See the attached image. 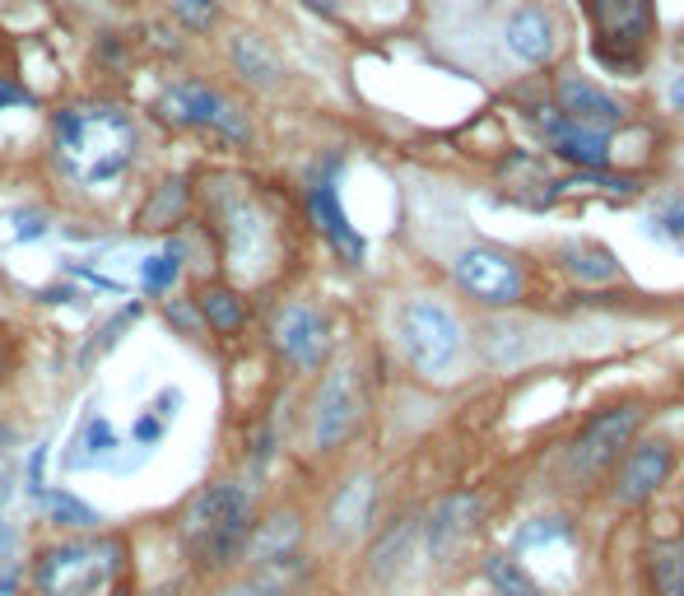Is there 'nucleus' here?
<instances>
[{
    "label": "nucleus",
    "instance_id": "nucleus-1",
    "mask_svg": "<svg viewBox=\"0 0 684 596\" xmlns=\"http://www.w3.org/2000/svg\"><path fill=\"white\" fill-rule=\"evenodd\" d=\"M140 154V127L117 103H75L51 121V159L80 191H103L131 172Z\"/></svg>",
    "mask_w": 684,
    "mask_h": 596
},
{
    "label": "nucleus",
    "instance_id": "nucleus-2",
    "mask_svg": "<svg viewBox=\"0 0 684 596\" xmlns=\"http://www.w3.org/2000/svg\"><path fill=\"white\" fill-rule=\"evenodd\" d=\"M178 532H182L187 559L201 573L228 569L242 550H248V536H252V494H248V485H238V480L205 485L201 494L182 508Z\"/></svg>",
    "mask_w": 684,
    "mask_h": 596
},
{
    "label": "nucleus",
    "instance_id": "nucleus-3",
    "mask_svg": "<svg viewBox=\"0 0 684 596\" xmlns=\"http://www.w3.org/2000/svg\"><path fill=\"white\" fill-rule=\"evenodd\" d=\"M117 573H121V540L75 536L38 555L33 587H38V596H108Z\"/></svg>",
    "mask_w": 684,
    "mask_h": 596
},
{
    "label": "nucleus",
    "instance_id": "nucleus-4",
    "mask_svg": "<svg viewBox=\"0 0 684 596\" xmlns=\"http://www.w3.org/2000/svg\"><path fill=\"white\" fill-rule=\"evenodd\" d=\"M396 336H400L406 359L415 363V373H424V378H443L466 349L461 322H456L437 298H410L396 318Z\"/></svg>",
    "mask_w": 684,
    "mask_h": 596
},
{
    "label": "nucleus",
    "instance_id": "nucleus-5",
    "mask_svg": "<svg viewBox=\"0 0 684 596\" xmlns=\"http://www.w3.org/2000/svg\"><path fill=\"white\" fill-rule=\"evenodd\" d=\"M159 117L172 121V127H187V131H209L219 140H233V145H248L252 127L242 108L233 98H224L219 90H209L201 80H178L159 94Z\"/></svg>",
    "mask_w": 684,
    "mask_h": 596
},
{
    "label": "nucleus",
    "instance_id": "nucleus-6",
    "mask_svg": "<svg viewBox=\"0 0 684 596\" xmlns=\"http://www.w3.org/2000/svg\"><path fill=\"white\" fill-rule=\"evenodd\" d=\"M452 275L470 298H480L489 308H513L526 289L521 261L503 248H466L452 261Z\"/></svg>",
    "mask_w": 684,
    "mask_h": 596
},
{
    "label": "nucleus",
    "instance_id": "nucleus-7",
    "mask_svg": "<svg viewBox=\"0 0 684 596\" xmlns=\"http://www.w3.org/2000/svg\"><path fill=\"white\" fill-rule=\"evenodd\" d=\"M643 425V410L638 406H615L605 415H596L591 425L573 438L568 448V476L573 480H591L601 476L610 462H620V448H628V438Z\"/></svg>",
    "mask_w": 684,
    "mask_h": 596
},
{
    "label": "nucleus",
    "instance_id": "nucleus-8",
    "mask_svg": "<svg viewBox=\"0 0 684 596\" xmlns=\"http://www.w3.org/2000/svg\"><path fill=\"white\" fill-rule=\"evenodd\" d=\"M271 341H275L279 355H285V363L298 368V373L322 368L326 355H331V326L312 303H285L279 308L275 326H271Z\"/></svg>",
    "mask_w": 684,
    "mask_h": 596
},
{
    "label": "nucleus",
    "instance_id": "nucleus-9",
    "mask_svg": "<svg viewBox=\"0 0 684 596\" xmlns=\"http://www.w3.org/2000/svg\"><path fill=\"white\" fill-rule=\"evenodd\" d=\"M359 425V392H355V373L349 368H336L322 392H317V406H312V443L322 452L340 448L349 433Z\"/></svg>",
    "mask_w": 684,
    "mask_h": 596
},
{
    "label": "nucleus",
    "instance_id": "nucleus-10",
    "mask_svg": "<svg viewBox=\"0 0 684 596\" xmlns=\"http://www.w3.org/2000/svg\"><path fill=\"white\" fill-rule=\"evenodd\" d=\"M671 466H675V452L665 438H647V443H634L620 462V480H615V499L620 503H643L652 499L657 489L671 480Z\"/></svg>",
    "mask_w": 684,
    "mask_h": 596
},
{
    "label": "nucleus",
    "instance_id": "nucleus-11",
    "mask_svg": "<svg viewBox=\"0 0 684 596\" xmlns=\"http://www.w3.org/2000/svg\"><path fill=\"white\" fill-rule=\"evenodd\" d=\"M559 112H564L573 127H583V131H615L620 121H624V112H620V103L610 98V94H601L591 80H583V75H564L559 80Z\"/></svg>",
    "mask_w": 684,
    "mask_h": 596
},
{
    "label": "nucleus",
    "instance_id": "nucleus-12",
    "mask_svg": "<svg viewBox=\"0 0 684 596\" xmlns=\"http://www.w3.org/2000/svg\"><path fill=\"white\" fill-rule=\"evenodd\" d=\"M308 210H312V219H317V229L331 238V248H336L345 261H363V238L359 229L349 224V215L340 210V196H336V182L322 178V182H312L308 187Z\"/></svg>",
    "mask_w": 684,
    "mask_h": 596
},
{
    "label": "nucleus",
    "instance_id": "nucleus-13",
    "mask_svg": "<svg viewBox=\"0 0 684 596\" xmlns=\"http://www.w3.org/2000/svg\"><path fill=\"white\" fill-rule=\"evenodd\" d=\"M503 43L526 65L550 61L554 57V24H550V14L536 10V5L513 10V14H507V24H503Z\"/></svg>",
    "mask_w": 684,
    "mask_h": 596
},
{
    "label": "nucleus",
    "instance_id": "nucleus-14",
    "mask_svg": "<svg viewBox=\"0 0 684 596\" xmlns=\"http://www.w3.org/2000/svg\"><path fill=\"white\" fill-rule=\"evenodd\" d=\"M480 513H484V503L476 494H452V499L437 503V513L429 522V550H433V559H447L456 546H461V540L476 532Z\"/></svg>",
    "mask_w": 684,
    "mask_h": 596
},
{
    "label": "nucleus",
    "instance_id": "nucleus-15",
    "mask_svg": "<svg viewBox=\"0 0 684 596\" xmlns=\"http://www.w3.org/2000/svg\"><path fill=\"white\" fill-rule=\"evenodd\" d=\"M121 448V433L112 429L108 415L89 410L70 433V448H65V470H89V466H108L112 452Z\"/></svg>",
    "mask_w": 684,
    "mask_h": 596
},
{
    "label": "nucleus",
    "instance_id": "nucleus-16",
    "mask_svg": "<svg viewBox=\"0 0 684 596\" xmlns=\"http://www.w3.org/2000/svg\"><path fill=\"white\" fill-rule=\"evenodd\" d=\"M540 127H545L554 154H564L568 164H583V168L610 164V140L601 131H583V127H573L568 117H540Z\"/></svg>",
    "mask_w": 684,
    "mask_h": 596
},
{
    "label": "nucleus",
    "instance_id": "nucleus-17",
    "mask_svg": "<svg viewBox=\"0 0 684 596\" xmlns=\"http://www.w3.org/2000/svg\"><path fill=\"white\" fill-rule=\"evenodd\" d=\"M228 57H233V70L256 90H275L279 84V57L266 47V38H256V33H238L233 47H228Z\"/></svg>",
    "mask_w": 684,
    "mask_h": 596
},
{
    "label": "nucleus",
    "instance_id": "nucleus-18",
    "mask_svg": "<svg viewBox=\"0 0 684 596\" xmlns=\"http://www.w3.org/2000/svg\"><path fill=\"white\" fill-rule=\"evenodd\" d=\"M298 517L293 513H279L271 517L261 532L248 536V559H256V564H285V559H293L298 550Z\"/></svg>",
    "mask_w": 684,
    "mask_h": 596
},
{
    "label": "nucleus",
    "instance_id": "nucleus-19",
    "mask_svg": "<svg viewBox=\"0 0 684 596\" xmlns=\"http://www.w3.org/2000/svg\"><path fill=\"white\" fill-rule=\"evenodd\" d=\"M201 318H205V326L215 331V336H238L242 322H248V308H242V298L233 289L209 285L201 294Z\"/></svg>",
    "mask_w": 684,
    "mask_h": 596
},
{
    "label": "nucleus",
    "instance_id": "nucleus-20",
    "mask_svg": "<svg viewBox=\"0 0 684 596\" xmlns=\"http://www.w3.org/2000/svg\"><path fill=\"white\" fill-rule=\"evenodd\" d=\"M38 503L47 508V517L57 522V527H65V532H94L98 522H103L98 508H89V503L75 499V494H65V489H43Z\"/></svg>",
    "mask_w": 684,
    "mask_h": 596
},
{
    "label": "nucleus",
    "instance_id": "nucleus-21",
    "mask_svg": "<svg viewBox=\"0 0 684 596\" xmlns=\"http://www.w3.org/2000/svg\"><path fill=\"white\" fill-rule=\"evenodd\" d=\"M266 242V224L252 205H238L228 210V252L238 257V266H252V252Z\"/></svg>",
    "mask_w": 684,
    "mask_h": 596
},
{
    "label": "nucleus",
    "instance_id": "nucleus-22",
    "mask_svg": "<svg viewBox=\"0 0 684 596\" xmlns=\"http://www.w3.org/2000/svg\"><path fill=\"white\" fill-rule=\"evenodd\" d=\"M564 266L577 275V279H591V285H605V279L620 275V261L610 257L605 248H591V242H583V248H564Z\"/></svg>",
    "mask_w": 684,
    "mask_h": 596
},
{
    "label": "nucleus",
    "instance_id": "nucleus-23",
    "mask_svg": "<svg viewBox=\"0 0 684 596\" xmlns=\"http://www.w3.org/2000/svg\"><path fill=\"white\" fill-rule=\"evenodd\" d=\"M596 20L620 38H634L647 28V0H596Z\"/></svg>",
    "mask_w": 684,
    "mask_h": 596
},
{
    "label": "nucleus",
    "instance_id": "nucleus-24",
    "mask_svg": "<svg viewBox=\"0 0 684 596\" xmlns=\"http://www.w3.org/2000/svg\"><path fill=\"white\" fill-rule=\"evenodd\" d=\"M182 257H187V248L182 242H168L164 252H154V257H145V266H140V279H145V289L159 298V294H168L172 289V279L182 275Z\"/></svg>",
    "mask_w": 684,
    "mask_h": 596
},
{
    "label": "nucleus",
    "instance_id": "nucleus-25",
    "mask_svg": "<svg viewBox=\"0 0 684 596\" xmlns=\"http://www.w3.org/2000/svg\"><path fill=\"white\" fill-rule=\"evenodd\" d=\"M652 587L657 596H684V550L675 546L652 550Z\"/></svg>",
    "mask_w": 684,
    "mask_h": 596
},
{
    "label": "nucleus",
    "instance_id": "nucleus-26",
    "mask_svg": "<svg viewBox=\"0 0 684 596\" xmlns=\"http://www.w3.org/2000/svg\"><path fill=\"white\" fill-rule=\"evenodd\" d=\"M484 573H489V583H494L503 596H540V587L521 573L517 559H507V555H494V559H489Z\"/></svg>",
    "mask_w": 684,
    "mask_h": 596
},
{
    "label": "nucleus",
    "instance_id": "nucleus-27",
    "mask_svg": "<svg viewBox=\"0 0 684 596\" xmlns=\"http://www.w3.org/2000/svg\"><path fill=\"white\" fill-rule=\"evenodd\" d=\"M368 503H373V485L368 480H355L345 489V499L336 503V532H355V527H363V517H368Z\"/></svg>",
    "mask_w": 684,
    "mask_h": 596
},
{
    "label": "nucleus",
    "instance_id": "nucleus-28",
    "mask_svg": "<svg viewBox=\"0 0 684 596\" xmlns=\"http://www.w3.org/2000/svg\"><path fill=\"white\" fill-rule=\"evenodd\" d=\"M168 10L187 33H209L219 24V0H168Z\"/></svg>",
    "mask_w": 684,
    "mask_h": 596
},
{
    "label": "nucleus",
    "instance_id": "nucleus-29",
    "mask_svg": "<svg viewBox=\"0 0 684 596\" xmlns=\"http://www.w3.org/2000/svg\"><path fill=\"white\" fill-rule=\"evenodd\" d=\"M652 229H657L661 238H671V242H680V248H684V205H661L657 215H652Z\"/></svg>",
    "mask_w": 684,
    "mask_h": 596
},
{
    "label": "nucleus",
    "instance_id": "nucleus-30",
    "mask_svg": "<svg viewBox=\"0 0 684 596\" xmlns=\"http://www.w3.org/2000/svg\"><path fill=\"white\" fill-rule=\"evenodd\" d=\"M164 425H168L164 415L145 410V415L135 419V429H131V433H135V443H140V448H154V443H159V438H164Z\"/></svg>",
    "mask_w": 684,
    "mask_h": 596
},
{
    "label": "nucleus",
    "instance_id": "nucleus-31",
    "mask_svg": "<svg viewBox=\"0 0 684 596\" xmlns=\"http://www.w3.org/2000/svg\"><path fill=\"white\" fill-rule=\"evenodd\" d=\"M28 103H33V98L20 90V84L0 75V112H10V108H28Z\"/></svg>",
    "mask_w": 684,
    "mask_h": 596
},
{
    "label": "nucleus",
    "instance_id": "nucleus-32",
    "mask_svg": "<svg viewBox=\"0 0 684 596\" xmlns=\"http://www.w3.org/2000/svg\"><path fill=\"white\" fill-rule=\"evenodd\" d=\"M43 470H47V443L33 452V462H28V489H33V499L43 494Z\"/></svg>",
    "mask_w": 684,
    "mask_h": 596
},
{
    "label": "nucleus",
    "instance_id": "nucleus-33",
    "mask_svg": "<svg viewBox=\"0 0 684 596\" xmlns=\"http://www.w3.org/2000/svg\"><path fill=\"white\" fill-rule=\"evenodd\" d=\"M671 103H675V108H684V75H675V84H671Z\"/></svg>",
    "mask_w": 684,
    "mask_h": 596
},
{
    "label": "nucleus",
    "instance_id": "nucleus-34",
    "mask_svg": "<svg viewBox=\"0 0 684 596\" xmlns=\"http://www.w3.org/2000/svg\"><path fill=\"white\" fill-rule=\"evenodd\" d=\"M303 5H312L317 14H336V0H303Z\"/></svg>",
    "mask_w": 684,
    "mask_h": 596
},
{
    "label": "nucleus",
    "instance_id": "nucleus-35",
    "mask_svg": "<svg viewBox=\"0 0 684 596\" xmlns=\"http://www.w3.org/2000/svg\"><path fill=\"white\" fill-rule=\"evenodd\" d=\"M219 596H266L261 587H228V592H219Z\"/></svg>",
    "mask_w": 684,
    "mask_h": 596
},
{
    "label": "nucleus",
    "instance_id": "nucleus-36",
    "mask_svg": "<svg viewBox=\"0 0 684 596\" xmlns=\"http://www.w3.org/2000/svg\"><path fill=\"white\" fill-rule=\"evenodd\" d=\"M0 373H5V349H0Z\"/></svg>",
    "mask_w": 684,
    "mask_h": 596
}]
</instances>
